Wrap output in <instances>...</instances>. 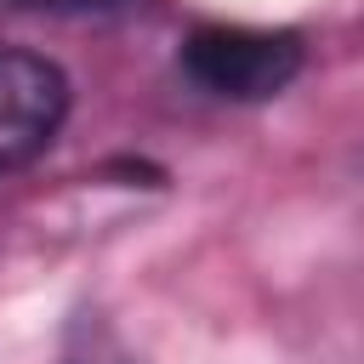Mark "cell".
<instances>
[{
    "label": "cell",
    "mask_w": 364,
    "mask_h": 364,
    "mask_svg": "<svg viewBox=\"0 0 364 364\" xmlns=\"http://www.w3.org/2000/svg\"><path fill=\"white\" fill-rule=\"evenodd\" d=\"M23 6H51V11H85V6H114V0H23Z\"/></svg>",
    "instance_id": "4"
},
{
    "label": "cell",
    "mask_w": 364,
    "mask_h": 364,
    "mask_svg": "<svg viewBox=\"0 0 364 364\" xmlns=\"http://www.w3.org/2000/svg\"><path fill=\"white\" fill-rule=\"evenodd\" d=\"M68 364H131V358H125V353H119V347L102 336V341H91V353H74Z\"/></svg>",
    "instance_id": "3"
},
{
    "label": "cell",
    "mask_w": 364,
    "mask_h": 364,
    "mask_svg": "<svg viewBox=\"0 0 364 364\" xmlns=\"http://www.w3.org/2000/svg\"><path fill=\"white\" fill-rule=\"evenodd\" d=\"M68 119V80L51 57L0 46V176L40 159Z\"/></svg>",
    "instance_id": "2"
},
{
    "label": "cell",
    "mask_w": 364,
    "mask_h": 364,
    "mask_svg": "<svg viewBox=\"0 0 364 364\" xmlns=\"http://www.w3.org/2000/svg\"><path fill=\"white\" fill-rule=\"evenodd\" d=\"M182 74L222 97V102H267L301 74V34L296 28H245V23H205L182 40Z\"/></svg>",
    "instance_id": "1"
}]
</instances>
